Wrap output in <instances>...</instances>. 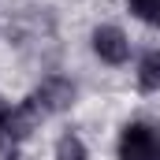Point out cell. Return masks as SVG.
Here are the masks:
<instances>
[{
    "label": "cell",
    "mask_w": 160,
    "mask_h": 160,
    "mask_svg": "<svg viewBox=\"0 0 160 160\" xmlns=\"http://www.w3.org/2000/svg\"><path fill=\"white\" fill-rule=\"evenodd\" d=\"M119 160H160V130L149 123H130L119 134Z\"/></svg>",
    "instance_id": "1"
},
{
    "label": "cell",
    "mask_w": 160,
    "mask_h": 160,
    "mask_svg": "<svg viewBox=\"0 0 160 160\" xmlns=\"http://www.w3.org/2000/svg\"><path fill=\"white\" fill-rule=\"evenodd\" d=\"M71 101H75V86L67 78H60V75H52V78H45L30 93V104L38 108V116H56V112H63V108H71Z\"/></svg>",
    "instance_id": "2"
},
{
    "label": "cell",
    "mask_w": 160,
    "mask_h": 160,
    "mask_svg": "<svg viewBox=\"0 0 160 160\" xmlns=\"http://www.w3.org/2000/svg\"><path fill=\"white\" fill-rule=\"evenodd\" d=\"M93 48H97V56L104 63H123L130 56V41H127V34L119 26H97L93 30Z\"/></svg>",
    "instance_id": "3"
},
{
    "label": "cell",
    "mask_w": 160,
    "mask_h": 160,
    "mask_svg": "<svg viewBox=\"0 0 160 160\" xmlns=\"http://www.w3.org/2000/svg\"><path fill=\"white\" fill-rule=\"evenodd\" d=\"M138 86L142 89H160V52H149L138 63Z\"/></svg>",
    "instance_id": "4"
},
{
    "label": "cell",
    "mask_w": 160,
    "mask_h": 160,
    "mask_svg": "<svg viewBox=\"0 0 160 160\" xmlns=\"http://www.w3.org/2000/svg\"><path fill=\"white\" fill-rule=\"evenodd\" d=\"M56 160H86V145H82L75 134H63L56 142Z\"/></svg>",
    "instance_id": "5"
},
{
    "label": "cell",
    "mask_w": 160,
    "mask_h": 160,
    "mask_svg": "<svg viewBox=\"0 0 160 160\" xmlns=\"http://www.w3.org/2000/svg\"><path fill=\"white\" fill-rule=\"evenodd\" d=\"M142 22H160V0H127Z\"/></svg>",
    "instance_id": "6"
},
{
    "label": "cell",
    "mask_w": 160,
    "mask_h": 160,
    "mask_svg": "<svg viewBox=\"0 0 160 160\" xmlns=\"http://www.w3.org/2000/svg\"><path fill=\"white\" fill-rule=\"evenodd\" d=\"M4 119H8V104L0 101V149H11V142H8V134H4Z\"/></svg>",
    "instance_id": "7"
}]
</instances>
